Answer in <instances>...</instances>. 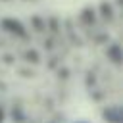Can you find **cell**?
Segmentation results:
<instances>
[{"label":"cell","mask_w":123,"mask_h":123,"mask_svg":"<svg viewBox=\"0 0 123 123\" xmlns=\"http://www.w3.org/2000/svg\"><path fill=\"white\" fill-rule=\"evenodd\" d=\"M0 25H2V29H4V31H8L10 35H15V37H19V38H25V37H27V29H25V27H23V23H21V21H17V19L6 17V19H2V21H0Z\"/></svg>","instance_id":"1"},{"label":"cell","mask_w":123,"mask_h":123,"mask_svg":"<svg viewBox=\"0 0 123 123\" xmlns=\"http://www.w3.org/2000/svg\"><path fill=\"white\" fill-rule=\"evenodd\" d=\"M102 117L108 121V123H121V108L119 106H110L104 110Z\"/></svg>","instance_id":"2"},{"label":"cell","mask_w":123,"mask_h":123,"mask_svg":"<svg viewBox=\"0 0 123 123\" xmlns=\"http://www.w3.org/2000/svg\"><path fill=\"white\" fill-rule=\"evenodd\" d=\"M111 60H113V63L115 65H119L121 63V48H119V44H111L110 48H108V52H106Z\"/></svg>","instance_id":"3"},{"label":"cell","mask_w":123,"mask_h":123,"mask_svg":"<svg viewBox=\"0 0 123 123\" xmlns=\"http://www.w3.org/2000/svg\"><path fill=\"white\" fill-rule=\"evenodd\" d=\"M102 12H104L106 19H111V6L110 4H102Z\"/></svg>","instance_id":"4"},{"label":"cell","mask_w":123,"mask_h":123,"mask_svg":"<svg viewBox=\"0 0 123 123\" xmlns=\"http://www.w3.org/2000/svg\"><path fill=\"white\" fill-rule=\"evenodd\" d=\"M4 117H6V115H4V110L0 108V123H4Z\"/></svg>","instance_id":"5"},{"label":"cell","mask_w":123,"mask_h":123,"mask_svg":"<svg viewBox=\"0 0 123 123\" xmlns=\"http://www.w3.org/2000/svg\"><path fill=\"white\" fill-rule=\"evenodd\" d=\"M79 123H85V121H79Z\"/></svg>","instance_id":"6"}]
</instances>
